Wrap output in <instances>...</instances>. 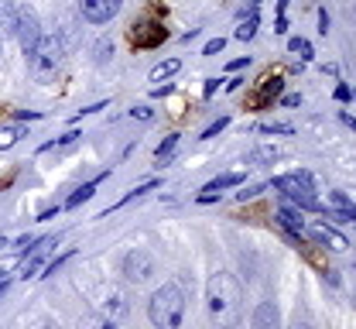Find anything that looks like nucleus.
<instances>
[{"label":"nucleus","mask_w":356,"mask_h":329,"mask_svg":"<svg viewBox=\"0 0 356 329\" xmlns=\"http://www.w3.org/2000/svg\"><path fill=\"white\" fill-rule=\"evenodd\" d=\"M83 3V17L89 24H106L110 17H117L124 0H79Z\"/></svg>","instance_id":"obj_7"},{"label":"nucleus","mask_w":356,"mask_h":329,"mask_svg":"<svg viewBox=\"0 0 356 329\" xmlns=\"http://www.w3.org/2000/svg\"><path fill=\"white\" fill-rule=\"evenodd\" d=\"M226 124H229V117H220L216 124H209V127H206V134H202V138H216V134H220Z\"/></svg>","instance_id":"obj_23"},{"label":"nucleus","mask_w":356,"mask_h":329,"mask_svg":"<svg viewBox=\"0 0 356 329\" xmlns=\"http://www.w3.org/2000/svg\"><path fill=\"white\" fill-rule=\"evenodd\" d=\"M21 138H28L24 127H0V147H10V144H17Z\"/></svg>","instance_id":"obj_17"},{"label":"nucleus","mask_w":356,"mask_h":329,"mask_svg":"<svg viewBox=\"0 0 356 329\" xmlns=\"http://www.w3.org/2000/svg\"><path fill=\"white\" fill-rule=\"evenodd\" d=\"M7 282H10V278H7V271H0V291L7 288Z\"/></svg>","instance_id":"obj_37"},{"label":"nucleus","mask_w":356,"mask_h":329,"mask_svg":"<svg viewBox=\"0 0 356 329\" xmlns=\"http://www.w3.org/2000/svg\"><path fill=\"white\" fill-rule=\"evenodd\" d=\"M264 134H284V138H291V127L288 124H270V127H264Z\"/></svg>","instance_id":"obj_24"},{"label":"nucleus","mask_w":356,"mask_h":329,"mask_svg":"<svg viewBox=\"0 0 356 329\" xmlns=\"http://www.w3.org/2000/svg\"><path fill=\"white\" fill-rule=\"evenodd\" d=\"M277 35H284L288 31V17H284V10H277V28H274Z\"/></svg>","instance_id":"obj_30"},{"label":"nucleus","mask_w":356,"mask_h":329,"mask_svg":"<svg viewBox=\"0 0 356 329\" xmlns=\"http://www.w3.org/2000/svg\"><path fill=\"white\" fill-rule=\"evenodd\" d=\"M0 42H3V38H0Z\"/></svg>","instance_id":"obj_42"},{"label":"nucleus","mask_w":356,"mask_h":329,"mask_svg":"<svg viewBox=\"0 0 356 329\" xmlns=\"http://www.w3.org/2000/svg\"><path fill=\"white\" fill-rule=\"evenodd\" d=\"M62 58H65V45L58 35H42L38 45L28 51V65H31V76L38 83H48L58 69H62Z\"/></svg>","instance_id":"obj_3"},{"label":"nucleus","mask_w":356,"mask_h":329,"mask_svg":"<svg viewBox=\"0 0 356 329\" xmlns=\"http://www.w3.org/2000/svg\"><path fill=\"white\" fill-rule=\"evenodd\" d=\"M124 275H127L131 282H144L147 275H154V257H151L147 250H131V254L124 257Z\"/></svg>","instance_id":"obj_8"},{"label":"nucleus","mask_w":356,"mask_h":329,"mask_svg":"<svg viewBox=\"0 0 356 329\" xmlns=\"http://www.w3.org/2000/svg\"><path fill=\"white\" fill-rule=\"evenodd\" d=\"M220 83H222V79H206V86H202V96L209 99V96H213L216 90H220Z\"/></svg>","instance_id":"obj_25"},{"label":"nucleus","mask_w":356,"mask_h":329,"mask_svg":"<svg viewBox=\"0 0 356 329\" xmlns=\"http://www.w3.org/2000/svg\"><path fill=\"white\" fill-rule=\"evenodd\" d=\"M288 7V0H277V10H284Z\"/></svg>","instance_id":"obj_38"},{"label":"nucleus","mask_w":356,"mask_h":329,"mask_svg":"<svg viewBox=\"0 0 356 329\" xmlns=\"http://www.w3.org/2000/svg\"><path fill=\"white\" fill-rule=\"evenodd\" d=\"M318 31H322V35L329 31V14H325V10H318Z\"/></svg>","instance_id":"obj_31"},{"label":"nucleus","mask_w":356,"mask_h":329,"mask_svg":"<svg viewBox=\"0 0 356 329\" xmlns=\"http://www.w3.org/2000/svg\"><path fill=\"white\" fill-rule=\"evenodd\" d=\"M99 179H103V175H99ZM99 179H96V182H86V186H79V188H76V192H72V195L65 199V209H76V206H83V202H86L89 195L96 192V186H99Z\"/></svg>","instance_id":"obj_14"},{"label":"nucleus","mask_w":356,"mask_h":329,"mask_svg":"<svg viewBox=\"0 0 356 329\" xmlns=\"http://www.w3.org/2000/svg\"><path fill=\"white\" fill-rule=\"evenodd\" d=\"M332 96H336L339 103H346V99H350L353 93H350V86H346V83H339V86H336V93H332Z\"/></svg>","instance_id":"obj_27"},{"label":"nucleus","mask_w":356,"mask_h":329,"mask_svg":"<svg viewBox=\"0 0 356 329\" xmlns=\"http://www.w3.org/2000/svg\"><path fill=\"white\" fill-rule=\"evenodd\" d=\"M69 257H72V250H69V254H62V257H55V261H51V264H48V268L42 271V278H48V275H55L58 268H65V264H69Z\"/></svg>","instance_id":"obj_22"},{"label":"nucleus","mask_w":356,"mask_h":329,"mask_svg":"<svg viewBox=\"0 0 356 329\" xmlns=\"http://www.w3.org/2000/svg\"><path fill=\"white\" fill-rule=\"evenodd\" d=\"M14 28H17V3L0 0V38H14Z\"/></svg>","instance_id":"obj_11"},{"label":"nucleus","mask_w":356,"mask_h":329,"mask_svg":"<svg viewBox=\"0 0 356 329\" xmlns=\"http://www.w3.org/2000/svg\"><path fill=\"white\" fill-rule=\"evenodd\" d=\"M329 199H332V216H336V223H339V220H356V202L346 199V192H332Z\"/></svg>","instance_id":"obj_12"},{"label":"nucleus","mask_w":356,"mask_h":329,"mask_svg":"<svg viewBox=\"0 0 356 329\" xmlns=\"http://www.w3.org/2000/svg\"><path fill=\"white\" fill-rule=\"evenodd\" d=\"M257 28H261V21H257V17H247V21L236 28V38H240V42H250V38L257 35Z\"/></svg>","instance_id":"obj_19"},{"label":"nucleus","mask_w":356,"mask_h":329,"mask_svg":"<svg viewBox=\"0 0 356 329\" xmlns=\"http://www.w3.org/2000/svg\"><path fill=\"white\" fill-rule=\"evenodd\" d=\"M247 62H250V58H247V55H243V58H236V62H229V65H226V72H233V69H243V65H247Z\"/></svg>","instance_id":"obj_34"},{"label":"nucleus","mask_w":356,"mask_h":329,"mask_svg":"<svg viewBox=\"0 0 356 329\" xmlns=\"http://www.w3.org/2000/svg\"><path fill=\"white\" fill-rule=\"evenodd\" d=\"M14 38L21 42L24 51H31V48L38 45V38H42V24H38V14H35L31 7H17V28H14Z\"/></svg>","instance_id":"obj_6"},{"label":"nucleus","mask_w":356,"mask_h":329,"mask_svg":"<svg viewBox=\"0 0 356 329\" xmlns=\"http://www.w3.org/2000/svg\"><path fill=\"white\" fill-rule=\"evenodd\" d=\"M339 120H343L346 127H353V131H356V120H353V117H350V113H339Z\"/></svg>","instance_id":"obj_35"},{"label":"nucleus","mask_w":356,"mask_h":329,"mask_svg":"<svg viewBox=\"0 0 356 329\" xmlns=\"http://www.w3.org/2000/svg\"><path fill=\"white\" fill-rule=\"evenodd\" d=\"M261 192H264V186H250L240 192V199H254V195H261Z\"/></svg>","instance_id":"obj_29"},{"label":"nucleus","mask_w":356,"mask_h":329,"mask_svg":"<svg viewBox=\"0 0 356 329\" xmlns=\"http://www.w3.org/2000/svg\"><path fill=\"white\" fill-rule=\"evenodd\" d=\"M291 329H309V326H291Z\"/></svg>","instance_id":"obj_40"},{"label":"nucleus","mask_w":356,"mask_h":329,"mask_svg":"<svg viewBox=\"0 0 356 329\" xmlns=\"http://www.w3.org/2000/svg\"><path fill=\"white\" fill-rule=\"evenodd\" d=\"M96 312H99V316H106V319H113V323L127 319V312H131L127 295H124L120 288H113V284L99 288V295H96Z\"/></svg>","instance_id":"obj_5"},{"label":"nucleus","mask_w":356,"mask_h":329,"mask_svg":"<svg viewBox=\"0 0 356 329\" xmlns=\"http://www.w3.org/2000/svg\"><path fill=\"white\" fill-rule=\"evenodd\" d=\"M58 243V236H42V240H35L31 243V250H24L21 254V271H17V278H35L38 271H42V264L51 257V247Z\"/></svg>","instance_id":"obj_4"},{"label":"nucleus","mask_w":356,"mask_h":329,"mask_svg":"<svg viewBox=\"0 0 356 329\" xmlns=\"http://www.w3.org/2000/svg\"><path fill=\"white\" fill-rule=\"evenodd\" d=\"M254 158H261V161H270V158H281V151H277V147H264V151H257Z\"/></svg>","instance_id":"obj_26"},{"label":"nucleus","mask_w":356,"mask_h":329,"mask_svg":"<svg viewBox=\"0 0 356 329\" xmlns=\"http://www.w3.org/2000/svg\"><path fill=\"white\" fill-rule=\"evenodd\" d=\"M288 48H291V51H298L302 58H315V51H312V45L305 42V38H291V42H288Z\"/></svg>","instance_id":"obj_21"},{"label":"nucleus","mask_w":356,"mask_h":329,"mask_svg":"<svg viewBox=\"0 0 356 329\" xmlns=\"http://www.w3.org/2000/svg\"><path fill=\"white\" fill-rule=\"evenodd\" d=\"M222 45H226L222 38H213V42L206 45V55H216V51H222Z\"/></svg>","instance_id":"obj_28"},{"label":"nucleus","mask_w":356,"mask_h":329,"mask_svg":"<svg viewBox=\"0 0 356 329\" xmlns=\"http://www.w3.org/2000/svg\"><path fill=\"white\" fill-rule=\"evenodd\" d=\"M298 103H302V96H281V106H298Z\"/></svg>","instance_id":"obj_32"},{"label":"nucleus","mask_w":356,"mask_h":329,"mask_svg":"<svg viewBox=\"0 0 356 329\" xmlns=\"http://www.w3.org/2000/svg\"><path fill=\"white\" fill-rule=\"evenodd\" d=\"M147 316L158 329H178L185 316V291L178 284H161L147 302Z\"/></svg>","instance_id":"obj_2"},{"label":"nucleus","mask_w":356,"mask_h":329,"mask_svg":"<svg viewBox=\"0 0 356 329\" xmlns=\"http://www.w3.org/2000/svg\"><path fill=\"white\" fill-rule=\"evenodd\" d=\"M131 113L137 117V120H147V117H151V110H147V106H134Z\"/></svg>","instance_id":"obj_33"},{"label":"nucleus","mask_w":356,"mask_h":329,"mask_svg":"<svg viewBox=\"0 0 356 329\" xmlns=\"http://www.w3.org/2000/svg\"><path fill=\"white\" fill-rule=\"evenodd\" d=\"M31 329H51V323H48V319H42V323H31Z\"/></svg>","instance_id":"obj_36"},{"label":"nucleus","mask_w":356,"mask_h":329,"mask_svg":"<svg viewBox=\"0 0 356 329\" xmlns=\"http://www.w3.org/2000/svg\"><path fill=\"white\" fill-rule=\"evenodd\" d=\"M243 182V172H226V175H220V179H213V182H206V188L202 192H220V188H233Z\"/></svg>","instance_id":"obj_13"},{"label":"nucleus","mask_w":356,"mask_h":329,"mask_svg":"<svg viewBox=\"0 0 356 329\" xmlns=\"http://www.w3.org/2000/svg\"><path fill=\"white\" fill-rule=\"evenodd\" d=\"M3 247H7V236H0V250H3Z\"/></svg>","instance_id":"obj_39"},{"label":"nucleus","mask_w":356,"mask_h":329,"mask_svg":"<svg viewBox=\"0 0 356 329\" xmlns=\"http://www.w3.org/2000/svg\"><path fill=\"white\" fill-rule=\"evenodd\" d=\"M254 329H281V316L274 302H261L254 312Z\"/></svg>","instance_id":"obj_9"},{"label":"nucleus","mask_w":356,"mask_h":329,"mask_svg":"<svg viewBox=\"0 0 356 329\" xmlns=\"http://www.w3.org/2000/svg\"><path fill=\"white\" fill-rule=\"evenodd\" d=\"M175 144H178V134H168V138L161 141V147L154 151V158H158V161H165V158H168V154L175 151Z\"/></svg>","instance_id":"obj_20"},{"label":"nucleus","mask_w":356,"mask_h":329,"mask_svg":"<svg viewBox=\"0 0 356 329\" xmlns=\"http://www.w3.org/2000/svg\"><path fill=\"white\" fill-rule=\"evenodd\" d=\"M315 240H322L325 247H332V250H346L350 243H346V236L332 234V230H325V227H315Z\"/></svg>","instance_id":"obj_15"},{"label":"nucleus","mask_w":356,"mask_h":329,"mask_svg":"<svg viewBox=\"0 0 356 329\" xmlns=\"http://www.w3.org/2000/svg\"><path fill=\"white\" fill-rule=\"evenodd\" d=\"M240 309H243V291L240 282L229 271H216L206 282V316L216 329H233L240 323Z\"/></svg>","instance_id":"obj_1"},{"label":"nucleus","mask_w":356,"mask_h":329,"mask_svg":"<svg viewBox=\"0 0 356 329\" xmlns=\"http://www.w3.org/2000/svg\"><path fill=\"white\" fill-rule=\"evenodd\" d=\"M277 223H281L288 234L295 236V240H298V236H302V230H305L302 213H298V209H291V206H281V209H277Z\"/></svg>","instance_id":"obj_10"},{"label":"nucleus","mask_w":356,"mask_h":329,"mask_svg":"<svg viewBox=\"0 0 356 329\" xmlns=\"http://www.w3.org/2000/svg\"><path fill=\"white\" fill-rule=\"evenodd\" d=\"M178 69H181V62H178V58H168V62H158V65L151 69V83H161V79L175 76Z\"/></svg>","instance_id":"obj_16"},{"label":"nucleus","mask_w":356,"mask_h":329,"mask_svg":"<svg viewBox=\"0 0 356 329\" xmlns=\"http://www.w3.org/2000/svg\"><path fill=\"white\" fill-rule=\"evenodd\" d=\"M83 329H120V323H113V319H106V316H89V319H83Z\"/></svg>","instance_id":"obj_18"},{"label":"nucleus","mask_w":356,"mask_h":329,"mask_svg":"<svg viewBox=\"0 0 356 329\" xmlns=\"http://www.w3.org/2000/svg\"><path fill=\"white\" fill-rule=\"evenodd\" d=\"M254 3H261V0H254Z\"/></svg>","instance_id":"obj_41"}]
</instances>
